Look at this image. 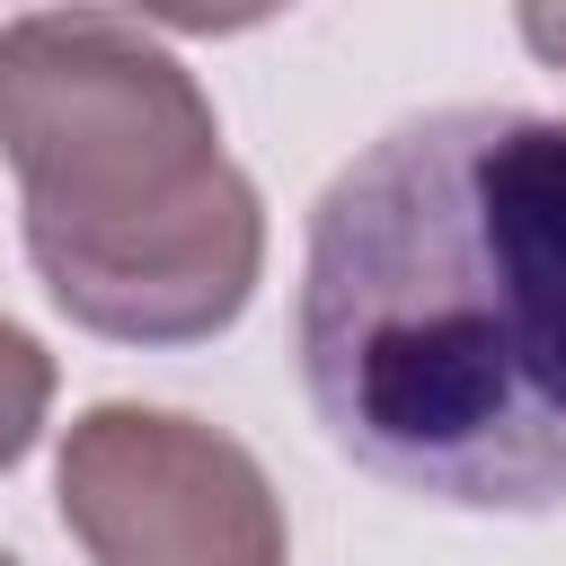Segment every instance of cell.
<instances>
[{
  "mask_svg": "<svg viewBox=\"0 0 566 566\" xmlns=\"http://www.w3.org/2000/svg\"><path fill=\"white\" fill-rule=\"evenodd\" d=\"M522 35H531L539 53H557V62H566V18H548V9H531V18H522Z\"/></svg>",
  "mask_w": 566,
  "mask_h": 566,
  "instance_id": "obj_5",
  "label": "cell"
},
{
  "mask_svg": "<svg viewBox=\"0 0 566 566\" xmlns=\"http://www.w3.org/2000/svg\"><path fill=\"white\" fill-rule=\"evenodd\" d=\"M0 150L44 292L124 345L230 327L265 265L256 186L230 168L195 71L115 9L0 27Z\"/></svg>",
  "mask_w": 566,
  "mask_h": 566,
  "instance_id": "obj_2",
  "label": "cell"
},
{
  "mask_svg": "<svg viewBox=\"0 0 566 566\" xmlns=\"http://www.w3.org/2000/svg\"><path fill=\"white\" fill-rule=\"evenodd\" d=\"M53 495L97 566H283L292 548L265 469L168 407H88L62 433Z\"/></svg>",
  "mask_w": 566,
  "mask_h": 566,
  "instance_id": "obj_3",
  "label": "cell"
},
{
  "mask_svg": "<svg viewBox=\"0 0 566 566\" xmlns=\"http://www.w3.org/2000/svg\"><path fill=\"white\" fill-rule=\"evenodd\" d=\"M0 566H18V557H9V548H0Z\"/></svg>",
  "mask_w": 566,
  "mask_h": 566,
  "instance_id": "obj_6",
  "label": "cell"
},
{
  "mask_svg": "<svg viewBox=\"0 0 566 566\" xmlns=\"http://www.w3.org/2000/svg\"><path fill=\"white\" fill-rule=\"evenodd\" d=\"M301 380L371 478L460 513L566 504V115L433 106L310 203Z\"/></svg>",
  "mask_w": 566,
  "mask_h": 566,
  "instance_id": "obj_1",
  "label": "cell"
},
{
  "mask_svg": "<svg viewBox=\"0 0 566 566\" xmlns=\"http://www.w3.org/2000/svg\"><path fill=\"white\" fill-rule=\"evenodd\" d=\"M44 407H53V363H44V345H35L18 318H0V469L27 460Z\"/></svg>",
  "mask_w": 566,
  "mask_h": 566,
  "instance_id": "obj_4",
  "label": "cell"
}]
</instances>
